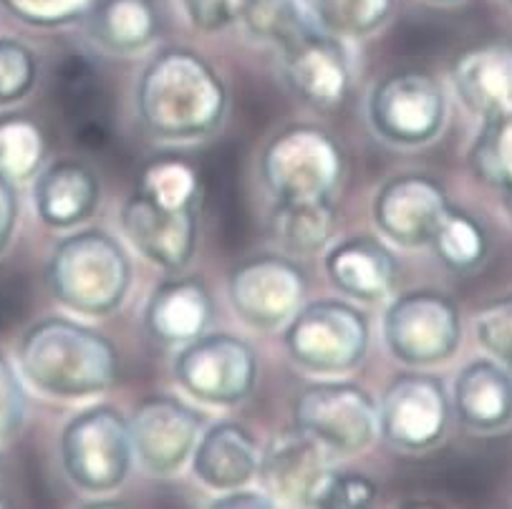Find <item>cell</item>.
Here are the masks:
<instances>
[{
	"label": "cell",
	"mask_w": 512,
	"mask_h": 509,
	"mask_svg": "<svg viewBox=\"0 0 512 509\" xmlns=\"http://www.w3.org/2000/svg\"><path fill=\"white\" fill-rule=\"evenodd\" d=\"M18 220V197L16 187H13L11 179H6L0 174V252L6 250L8 242H11L13 230H16Z\"/></svg>",
	"instance_id": "39"
},
{
	"label": "cell",
	"mask_w": 512,
	"mask_h": 509,
	"mask_svg": "<svg viewBox=\"0 0 512 509\" xmlns=\"http://www.w3.org/2000/svg\"><path fill=\"white\" fill-rule=\"evenodd\" d=\"M260 447L255 436L235 421H217L197 439L192 469L205 487L233 492L258 477Z\"/></svg>",
	"instance_id": "18"
},
{
	"label": "cell",
	"mask_w": 512,
	"mask_h": 509,
	"mask_svg": "<svg viewBox=\"0 0 512 509\" xmlns=\"http://www.w3.org/2000/svg\"><path fill=\"white\" fill-rule=\"evenodd\" d=\"M225 104L220 76L205 58L185 48L162 51L139 76V119L167 142H190L215 132Z\"/></svg>",
	"instance_id": "1"
},
{
	"label": "cell",
	"mask_w": 512,
	"mask_h": 509,
	"mask_svg": "<svg viewBox=\"0 0 512 509\" xmlns=\"http://www.w3.org/2000/svg\"><path fill=\"white\" fill-rule=\"evenodd\" d=\"M384 338L391 356L407 366L444 363L460 348V310L434 290L407 293L386 308Z\"/></svg>",
	"instance_id": "8"
},
{
	"label": "cell",
	"mask_w": 512,
	"mask_h": 509,
	"mask_svg": "<svg viewBox=\"0 0 512 509\" xmlns=\"http://www.w3.org/2000/svg\"><path fill=\"white\" fill-rule=\"evenodd\" d=\"M137 189L167 207H185L200 202V179L195 169L177 159L149 164L139 177Z\"/></svg>",
	"instance_id": "32"
},
{
	"label": "cell",
	"mask_w": 512,
	"mask_h": 509,
	"mask_svg": "<svg viewBox=\"0 0 512 509\" xmlns=\"http://www.w3.org/2000/svg\"><path fill=\"white\" fill-rule=\"evenodd\" d=\"M439 3H449V0H439Z\"/></svg>",
	"instance_id": "41"
},
{
	"label": "cell",
	"mask_w": 512,
	"mask_h": 509,
	"mask_svg": "<svg viewBox=\"0 0 512 509\" xmlns=\"http://www.w3.org/2000/svg\"><path fill=\"white\" fill-rule=\"evenodd\" d=\"M374 132L396 147H419L442 132L447 99L434 76L424 71H396L374 86L369 99Z\"/></svg>",
	"instance_id": "9"
},
{
	"label": "cell",
	"mask_w": 512,
	"mask_h": 509,
	"mask_svg": "<svg viewBox=\"0 0 512 509\" xmlns=\"http://www.w3.org/2000/svg\"><path fill=\"white\" fill-rule=\"evenodd\" d=\"M452 84L462 104L480 119L512 109V46L482 43L457 58Z\"/></svg>",
	"instance_id": "20"
},
{
	"label": "cell",
	"mask_w": 512,
	"mask_h": 509,
	"mask_svg": "<svg viewBox=\"0 0 512 509\" xmlns=\"http://www.w3.org/2000/svg\"><path fill=\"white\" fill-rule=\"evenodd\" d=\"M26 419V396L16 373L0 358V441H8L21 431Z\"/></svg>",
	"instance_id": "37"
},
{
	"label": "cell",
	"mask_w": 512,
	"mask_h": 509,
	"mask_svg": "<svg viewBox=\"0 0 512 509\" xmlns=\"http://www.w3.org/2000/svg\"><path fill=\"white\" fill-rule=\"evenodd\" d=\"M369 318L344 300L301 305L288 321V356L303 371L336 376L354 371L369 351Z\"/></svg>",
	"instance_id": "4"
},
{
	"label": "cell",
	"mask_w": 512,
	"mask_h": 509,
	"mask_svg": "<svg viewBox=\"0 0 512 509\" xmlns=\"http://www.w3.org/2000/svg\"><path fill=\"white\" fill-rule=\"evenodd\" d=\"M306 6L321 31L356 38L384 26L394 0H306Z\"/></svg>",
	"instance_id": "30"
},
{
	"label": "cell",
	"mask_w": 512,
	"mask_h": 509,
	"mask_svg": "<svg viewBox=\"0 0 512 509\" xmlns=\"http://www.w3.org/2000/svg\"><path fill=\"white\" fill-rule=\"evenodd\" d=\"M336 142L313 126H291L265 147L260 174L275 202H321L341 179Z\"/></svg>",
	"instance_id": "6"
},
{
	"label": "cell",
	"mask_w": 512,
	"mask_h": 509,
	"mask_svg": "<svg viewBox=\"0 0 512 509\" xmlns=\"http://www.w3.org/2000/svg\"><path fill=\"white\" fill-rule=\"evenodd\" d=\"M278 51L280 69H283L288 86L306 104L318 106V109H333L346 99L351 71L341 38L316 26L293 41L283 43Z\"/></svg>",
	"instance_id": "15"
},
{
	"label": "cell",
	"mask_w": 512,
	"mask_h": 509,
	"mask_svg": "<svg viewBox=\"0 0 512 509\" xmlns=\"http://www.w3.org/2000/svg\"><path fill=\"white\" fill-rule=\"evenodd\" d=\"M447 207V195L434 179L404 174L389 179L376 192L374 222L386 240L402 247H422L432 242Z\"/></svg>",
	"instance_id": "16"
},
{
	"label": "cell",
	"mask_w": 512,
	"mask_h": 509,
	"mask_svg": "<svg viewBox=\"0 0 512 509\" xmlns=\"http://www.w3.org/2000/svg\"><path fill=\"white\" fill-rule=\"evenodd\" d=\"M449 414L452 409L439 378L404 373L381 396L379 434L396 449L424 452L447 434Z\"/></svg>",
	"instance_id": "11"
},
{
	"label": "cell",
	"mask_w": 512,
	"mask_h": 509,
	"mask_svg": "<svg viewBox=\"0 0 512 509\" xmlns=\"http://www.w3.org/2000/svg\"><path fill=\"white\" fill-rule=\"evenodd\" d=\"M61 96H64L66 114L74 124V137L81 147L101 149L109 142V116L104 111L99 76L89 58H64L59 71Z\"/></svg>",
	"instance_id": "24"
},
{
	"label": "cell",
	"mask_w": 512,
	"mask_h": 509,
	"mask_svg": "<svg viewBox=\"0 0 512 509\" xmlns=\"http://www.w3.org/2000/svg\"><path fill=\"white\" fill-rule=\"evenodd\" d=\"M296 429L326 452L359 454L379 436V404L356 384L308 386L293 406Z\"/></svg>",
	"instance_id": "7"
},
{
	"label": "cell",
	"mask_w": 512,
	"mask_h": 509,
	"mask_svg": "<svg viewBox=\"0 0 512 509\" xmlns=\"http://www.w3.org/2000/svg\"><path fill=\"white\" fill-rule=\"evenodd\" d=\"M475 177L512 207V109L482 119V129L470 149Z\"/></svg>",
	"instance_id": "27"
},
{
	"label": "cell",
	"mask_w": 512,
	"mask_h": 509,
	"mask_svg": "<svg viewBox=\"0 0 512 509\" xmlns=\"http://www.w3.org/2000/svg\"><path fill=\"white\" fill-rule=\"evenodd\" d=\"M454 414L467 429L495 434L512 424V373L495 358L467 363L454 381Z\"/></svg>",
	"instance_id": "19"
},
{
	"label": "cell",
	"mask_w": 512,
	"mask_h": 509,
	"mask_svg": "<svg viewBox=\"0 0 512 509\" xmlns=\"http://www.w3.org/2000/svg\"><path fill=\"white\" fill-rule=\"evenodd\" d=\"M240 23L253 38L278 48L316 28L306 0H245Z\"/></svg>",
	"instance_id": "29"
},
{
	"label": "cell",
	"mask_w": 512,
	"mask_h": 509,
	"mask_svg": "<svg viewBox=\"0 0 512 509\" xmlns=\"http://www.w3.org/2000/svg\"><path fill=\"white\" fill-rule=\"evenodd\" d=\"M326 464V449L318 441L298 429L286 431L275 436L260 454L258 479L275 504L313 507L323 479L331 472Z\"/></svg>",
	"instance_id": "17"
},
{
	"label": "cell",
	"mask_w": 512,
	"mask_h": 509,
	"mask_svg": "<svg viewBox=\"0 0 512 509\" xmlns=\"http://www.w3.org/2000/svg\"><path fill=\"white\" fill-rule=\"evenodd\" d=\"M202 416L172 396H152L134 409L129 421L134 457L147 472L169 477L180 472L200 439Z\"/></svg>",
	"instance_id": "14"
},
{
	"label": "cell",
	"mask_w": 512,
	"mask_h": 509,
	"mask_svg": "<svg viewBox=\"0 0 512 509\" xmlns=\"http://www.w3.org/2000/svg\"><path fill=\"white\" fill-rule=\"evenodd\" d=\"M132 459L129 421L111 406L86 409L61 434L64 472L84 492L106 494L122 487Z\"/></svg>",
	"instance_id": "5"
},
{
	"label": "cell",
	"mask_w": 512,
	"mask_h": 509,
	"mask_svg": "<svg viewBox=\"0 0 512 509\" xmlns=\"http://www.w3.org/2000/svg\"><path fill=\"white\" fill-rule=\"evenodd\" d=\"M227 293L240 321L250 328L273 331L301 310L306 275L291 260L263 255L233 270Z\"/></svg>",
	"instance_id": "12"
},
{
	"label": "cell",
	"mask_w": 512,
	"mask_h": 509,
	"mask_svg": "<svg viewBox=\"0 0 512 509\" xmlns=\"http://www.w3.org/2000/svg\"><path fill=\"white\" fill-rule=\"evenodd\" d=\"M157 11L152 0H96L89 11V33L111 53H134L157 36Z\"/></svg>",
	"instance_id": "25"
},
{
	"label": "cell",
	"mask_w": 512,
	"mask_h": 509,
	"mask_svg": "<svg viewBox=\"0 0 512 509\" xmlns=\"http://www.w3.org/2000/svg\"><path fill=\"white\" fill-rule=\"evenodd\" d=\"M13 16L33 26H64L86 16L96 0H0Z\"/></svg>",
	"instance_id": "36"
},
{
	"label": "cell",
	"mask_w": 512,
	"mask_h": 509,
	"mask_svg": "<svg viewBox=\"0 0 512 509\" xmlns=\"http://www.w3.org/2000/svg\"><path fill=\"white\" fill-rule=\"evenodd\" d=\"M38 63L16 38H0V106L21 101L36 84Z\"/></svg>",
	"instance_id": "33"
},
{
	"label": "cell",
	"mask_w": 512,
	"mask_h": 509,
	"mask_svg": "<svg viewBox=\"0 0 512 509\" xmlns=\"http://www.w3.org/2000/svg\"><path fill=\"white\" fill-rule=\"evenodd\" d=\"M46 154L43 134L23 116L0 119V174L11 182H23L38 172Z\"/></svg>",
	"instance_id": "31"
},
{
	"label": "cell",
	"mask_w": 512,
	"mask_h": 509,
	"mask_svg": "<svg viewBox=\"0 0 512 509\" xmlns=\"http://www.w3.org/2000/svg\"><path fill=\"white\" fill-rule=\"evenodd\" d=\"M331 283L359 303H381L396 283L394 252L374 237H349L326 252Z\"/></svg>",
	"instance_id": "21"
},
{
	"label": "cell",
	"mask_w": 512,
	"mask_h": 509,
	"mask_svg": "<svg viewBox=\"0 0 512 509\" xmlns=\"http://www.w3.org/2000/svg\"><path fill=\"white\" fill-rule=\"evenodd\" d=\"M429 245L454 273H467L477 268L487 255V235L480 222L452 205L444 210Z\"/></svg>",
	"instance_id": "28"
},
{
	"label": "cell",
	"mask_w": 512,
	"mask_h": 509,
	"mask_svg": "<svg viewBox=\"0 0 512 509\" xmlns=\"http://www.w3.org/2000/svg\"><path fill=\"white\" fill-rule=\"evenodd\" d=\"M132 285V263L111 235L84 230L56 245L48 263V288L59 303L81 315H109L122 308Z\"/></svg>",
	"instance_id": "3"
},
{
	"label": "cell",
	"mask_w": 512,
	"mask_h": 509,
	"mask_svg": "<svg viewBox=\"0 0 512 509\" xmlns=\"http://www.w3.org/2000/svg\"><path fill=\"white\" fill-rule=\"evenodd\" d=\"M28 384L56 399H89L114 384L119 358L114 346L91 328L66 318L31 326L18 348Z\"/></svg>",
	"instance_id": "2"
},
{
	"label": "cell",
	"mask_w": 512,
	"mask_h": 509,
	"mask_svg": "<svg viewBox=\"0 0 512 509\" xmlns=\"http://www.w3.org/2000/svg\"><path fill=\"white\" fill-rule=\"evenodd\" d=\"M215 509H270L275 507L273 499L265 492H245V487L233 489V492H225L222 497H217L212 502Z\"/></svg>",
	"instance_id": "40"
},
{
	"label": "cell",
	"mask_w": 512,
	"mask_h": 509,
	"mask_svg": "<svg viewBox=\"0 0 512 509\" xmlns=\"http://www.w3.org/2000/svg\"><path fill=\"white\" fill-rule=\"evenodd\" d=\"M175 378L197 401L233 406L248 399L258 378V358L245 341L227 333L197 336L175 358Z\"/></svg>",
	"instance_id": "10"
},
{
	"label": "cell",
	"mask_w": 512,
	"mask_h": 509,
	"mask_svg": "<svg viewBox=\"0 0 512 509\" xmlns=\"http://www.w3.org/2000/svg\"><path fill=\"white\" fill-rule=\"evenodd\" d=\"M99 179L76 159H59L33 184L36 212L48 227H71L89 220L99 205Z\"/></svg>",
	"instance_id": "23"
},
{
	"label": "cell",
	"mask_w": 512,
	"mask_h": 509,
	"mask_svg": "<svg viewBox=\"0 0 512 509\" xmlns=\"http://www.w3.org/2000/svg\"><path fill=\"white\" fill-rule=\"evenodd\" d=\"M507 3H510V6H512V0H507Z\"/></svg>",
	"instance_id": "42"
},
{
	"label": "cell",
	"mask_w": 512,
	"mask_h": 509,
	"mask_svg": "<svg viewBox=\"0 0 512 509\" xmlns=\"http://www.w3.org/2000/svg\"><path fill=\"white\" fill-rule=\"evenodd\" d=\"M127 240L159 268L175 273L195 255L200 232V202L185 207L159 205L142 189H134L122 207Z\"/></svg>",
	"instance_id": "13"
},
{
	"label": "cell",
	"mask_w": 512,
	"mask_h": 509,
	"mask_svg": "<svg viewBox=\"0 0 512 509\" xmlns=\"http://www.w3.org/2000/svg\"><path fill=\"white\" fill-rule=\"evenodd\" d=\"M475 333L480 346L512 373V295L477 313Z\"/></svg>",
	"instance_id": "34"
},
{
	"label": "cell",
	"mask_w": 512,
	"mask_h": 509,
	"mask_svg": "<svg viewBox=\"0 0 512 509\" xmlns=\"http://www.w3.org/2000/svg\"><path fill=\"white\" fill-rule=\"evenodd\" d=\"M270 232L273 240L291 255H316L333 232L331 200L275 202Z\"/></svg>",
	"instance_id": "26"
},
{
	"label": "cell",
	"mask_w": 512,
	"mask_h": 509,
	"mask_svg": "<svg viewBox=\"0 0 512 509\" xmlns=\"http://www.w3.org/2000/svg\"><path fill=\"white\" fill-rule=\"evenodd\" d=\"M376 499V484L364 474L328 472L316 494L313 507L321 509H361Z\"/></svg>",
	"instance_id": "35"
},
{
	"label": "cell",
	"mask_w": 512,
	"mask_h": 509,
	"mask_svg": "<svg viewBox=\"0 0 512 509\" xmlns=\"http://www.w3.org/2000/svg\"><path fill=\"white\" fill-rule=\"evenodd\" d=\"M212 321V298L202 280H164L147 303L144 323L154 341L164 346H185L207 331Z\"/></svg>",
	"instance_id": "22"
},
{
	"label": "cell",
	"mask_w": 512,
	"mask_h": 509,
	"mask_svg": "<svg viewBox=\"0 0 512 509\" xmlns=\"http://www.w3.org/2000/svg\"><path fill=\"white\" fill-rule=\"evenodd\" d=\"M245 0H185L192 26L200 31H222L240 21Z\"/></svg>",
	"instance_id": "38"
}]
</instances>
